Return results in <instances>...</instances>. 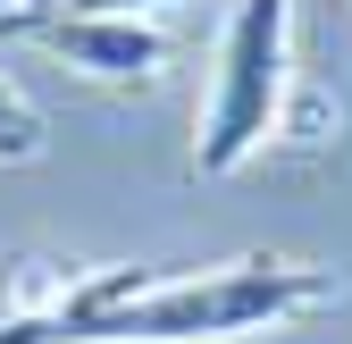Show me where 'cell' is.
Listing matches in <instances>:
<instances>
[{
	"label": "cell",
	"mask_w": 352,
	"mask_h": 344,
	"mask_svg": "<svg viewBox=\"0 0 352 344\" xmlns=\"http://www.w3.org/2000/svg\"><path fill=\"white\" fill-rule=\"evenodd\" d=\"M336 303V277L311 261H218V269H84L42 286L0 344H227Z\"/></svg>",
	"instance_id": "1"
},
{
	"label": "cell",
	"mask_w": 352,
	"mask_h": 344,
	"mask_svg": "<svg viewBox=\"0 0 352 344\" xmlns=\"http://www.w3.org/2000/svg\"><path fill=\"white\" fill-rule=\"evenodd\" d=\"M42 151V109L0 76V160H34Z\"/></svg>",
	"instance_id": "4"
},
{
	"label": "cell",
	"mask_w": 352,
	"mask_h": 344,
	"mask_svg": "<svg viewBox=\"0 0 352 344\" xmlns=\"http://www.w3.org/2000/svg\"><path fill=\"white\" fill-rule=\"evenodd\" d=\"M0 42H42V51H59L67 67L101 76V84H151L168 42L160 25L143 17H51V9H25V17H0Z\"/></svg>",
	"instance_id": "3"
},
{
	"label": "cell",
	"mask_w": 352,
	"mask_h": 344,
	"mask_svg": "<svg viewBox=\"0 0 352 344\" xmlns=\"http://www.w3.org/2000/svg\"><path fill=\"white\" fill-rule=\"evenodd\" d=\"M25 9H51V17H143V9H168V0H0V17H25Z\"/></svg>",
	"instance_id": "5"
},
{
	"label": "cell",
	"mask_w": 352,
	"mask_h": 344,
	"mask_svg": "<svg viewBox=\"0 0 352 344\" xmlns=\"http://www.w3.org/2000/svg\"><path fill=\"white\" fill-rule=\"evenodd\" d=\"M285 59H294V0H235L227 34H218V76H210V101H201V135H193L201 177H235L277 135Z\"/></svg>",
	"instance_id": "2"
}]
</instances>
